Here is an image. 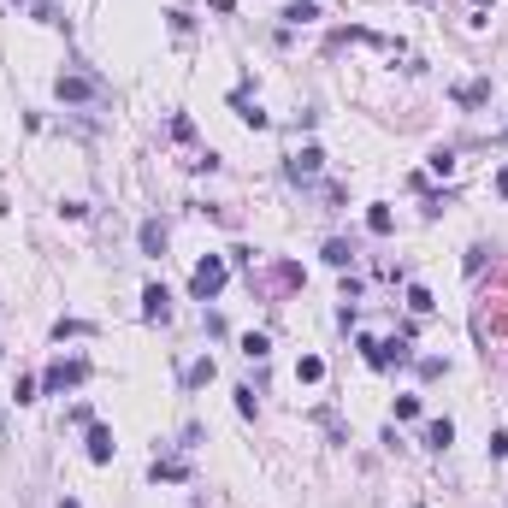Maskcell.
Wrapping results in <instances>:
<instances>
[{"label": "cell", "instance_id": "obj_3", "mask_svg": "<svg viewBox=\"0 0 508 508\" xmlns=\"http://www.w3.org/2000/svg\"><path fill=\"white\" fill-rule=\"evenodd\" d=\"M449 437H455V432H449V420H437V425H425V444H432V449H444Z\"/></svg>", "mask_w": 508, "mask_h": 508}, {"label": "cell", "instance_id": "obj_2", "mask_svg": "<svg viewBox=\"0 0 508 508\" xmlns=\"http://www.w3.org/2000/svg\"><path fill=\"white\" fill-rule=\"evenodd\" d=\"M89 455H95V461H107V455H112V437L101 432V425H95V432H89Z\"/></svg>", "mask_w": 508, "mask_h": 508}, {"label": "cell", "instance_id": "obj_4", "mask_svg": "<svg viewBox=\"0 0 508 508\" xmlns=\"http://www.w3.org/2000/svg\"><path fill=\"white\" fill-rule=\"evenodd\" d=\"M142 249L160 254V249H166V231H160V225H142Z\"/></svg>", "mask_w": 508, "mask_h": 508}, {"label": "cell", "instance_id": "obj_5", "mask_svg": "<svg viewBox=\"0 0 508 508\" xmlns=\"http://www.w3.org/2000/svg\"><path fill=\"white\" fill-rule=\"evenodd\" d=\"M367 225H372V231H379V237H384V231H390V225H396V219H390V213H384V207H372V213H367Z\"/></svg>", "mask_w": 508, "mask_h": 508}, {"label": "cell", "instance_id": "obj_1", "mask_svg": "<svg viewBox=\"0 0 508 508\" xmlns=\"http://www.w3.org/2000/svg\"><path fill=\"white\" fill-rule=\"evenodd\" d=\"M219 284H225V266H219V260H201V266H195V296L207 302Z\"/></svg>", "mask_w": 508, "mask_h": 508}]
</instances>
